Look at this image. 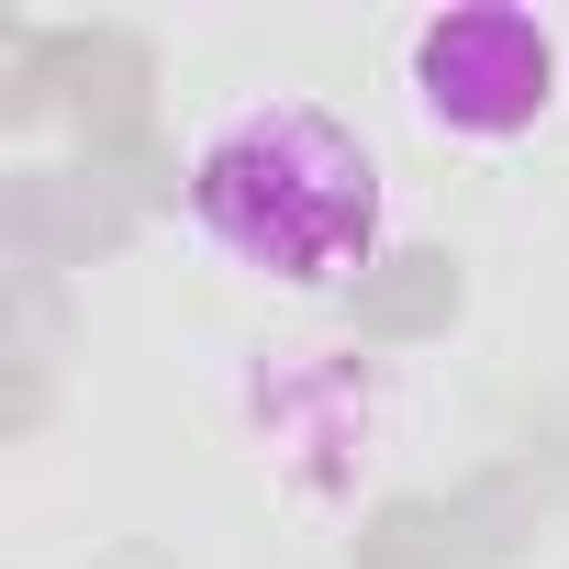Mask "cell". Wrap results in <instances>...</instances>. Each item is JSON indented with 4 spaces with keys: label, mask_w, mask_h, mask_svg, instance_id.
I'll use <instances>...</instances> for the list:
<instances>
[{
    "label": "cell",
    "mask_w": 569,
    "mask_h": 569,
    "mask_svg": "<svg viewBox=\"0 0 569 569\" xmlns=\"http://www.w3.org/2000/svg\"><path fill=\"white\" fill-rule=\"evenodd\" d=\"M458 257L447 246H391V257H369L358 268V291H347V325L369 336V347H425V336H447L458 325Z\"/></svg>",
    "instance_id": "5b68a950"
},
{
    "label": "cell",
    "mask_w": 569,
    "mask_h": 569,
    "mask_svg": "<svg viewBox=\"0 0 569 569\" xmlns=\"http://www.w3.org/2000/svg\"><path fill=\"white\" fill-rule=\"evenodd\" d=\"M57 112L79 123V157L157 134V46L134 23H68L57 34Z\"/></svg>",
    "instance_id": "277c9868"
},
{
    "label": "cell",
    "mask_w": 569,
    "mask_h": 569,
    "mask_svg": "<svg viewBox=\"0 0 569 569\" xmlns=\"http://www.w3.org/2000/svg\"><path fill=\"white\" fill-rule=\"evenodd\" d=\"M90 569H179V558H168V547H157V536H123V547H101V558H90Z\"/></svg>",
    "instance_id": "7c38bea8"
},
{
    "label": "cell",
    "mask_w": 569,
    "mask_h": 569,
    "mask_svg": "<svg viewBox=\"0 0 569 569\" xmlns=\"http://www.w3.org/2000/svg\"><path fill=\"white\" fill-rule=\"evenodd\" d=\"M413 101H425V123L502 146V134H525L558 101V34L536 12H502V0L436 12L413 34Z\"/></svg>",
    "instance_id": "7a4b0ae2"
},
{
    "label": "cell",
    "mask_w": 569,
    "mask_h": 569,
    "mask_svg": "<svg viewBox=\"0 0 569 569\" xmlns=\"http://www.w3.org/2000/svg\"><path fill=\"white\" fill-rule=\"evenodd\" d=\"M0 369H12V402H0V436H34V425H46V402H57L46 358H23V347H0Z\"/></svg>",
    "instance_id": "8fae6325"
},
{
    "label": "cell",
    "mask_w": 569,
    "mask_h": 569,
    "mask_svg": "<svg viewBox=\"0 0 569 569\" xmlns=\"http://www.w3.org/2000/svg\"><path fill=\"white\" fill-rule=\"evenodd\" d=\"M134 201L101 179V168H12L0 179V246H12V268H90L112 246H134Z\"/></svg>",
    "instance_id": "3957f363"
},
{
    "label": "cell",
    "mask_w": 569,
    "mask_h": 569,
    "mask_svg": "<svg viewBox=\"0 0 569 569\" xmlns=\"http://www.w3.org/2000/svg\"><path fill=\"white\" fill-rule=\"evenodd\" d=\"M190 212L223 257L279 268V279H336L347 257L369 268V223H380V168L369 146L313 112V101H257L234 123L201 134L190 157Z\"/></svg>",
    "instance_id": "6da1fadb"
},
{
    "label": "cell",
    "mask_w": 569,
    "mask_h": 569,
    "mask_svg": "<svg viewBox=\"0 0 569 569\" xmlns=\"http://www.w3.org/2000/svg\"><path fill=\"white\" fill-rule=\"evenodd\" d=\"M513 458H525L547 491H569V391H536V402H525V447H513Z\"/></svg>",
    "instance_id": "30bf717a"
},
{
    "label": "cell",
    "mask_w": 569,
    "mask_h": 569,
    "mask_svg": "<svg viewBox=\"0 0 569 569\" xmlns=\"http://www.w3.org/2000/svg\"><path fill=\"white\" fill-rule=\"evenodd\" d=\"M57 325H68L57 268H12V347H23V358H46V347H57Z\"/></svg>",
    "instance_id": "9c48e42d"
},
{
    "label": "cell",
    "mask_w": 569,
    "mask_h": 569,
    "mask_svg": "<svg viewBox=\"0 0 569 569\" xmlns=\"http://www.w3.org/2000/svg\"><path fill=\"white\" fill-rule=\"evenodd\" d=\"M46 112H57V34L12 23L0 34V123H46Z\"/></svg>",
    "instance_id": "ba28073f"
},
{
    "label": "cell",
    "mask_w": 569,
    "mask_h": 569,
    "mask_svg": "<svg viewBox=\"0 0 569 569\" xmlns=\"http://www.w3.org/2000/svg\"><path fill=\"white\" fill-rule=\"evenodd\" d=\"M358 569H480L458 491H402L358 525Z\"/></svg>",
    "instance_id": "8992f818"
},
{
    "label": "cell",
    "mask_w": 569,
    "mask_h": 569,
    "mask_svg": "<svg viewBox=\"0 0 569 569\" xmlns=\"http://www.w3.org/2000/svg\"><path fill=\"white\" fill-rule=\"evenodd\" d=\"M547 480L525 469V458H480L469 480H458V513H469V547H480V569H502V558H525V536L547 525Z\"/></svg>",
    "instance_id": "52a82bcc"
}]
</instances>
